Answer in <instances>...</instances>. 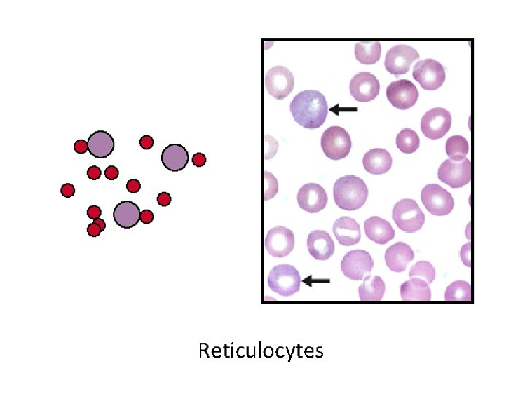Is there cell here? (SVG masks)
Instances as JSON below:
<instances>
[{
    "label": "cell",
    "mask_w": 525,
    "mask_h": 394,
    "mask_svg": "<svg viewBox=\"0 0 525 394\" xmlns=\"http://www.w3.org/2000/svg\"><path fill=\"white\" fill-rule=\"evenodd\" d=\"M289 110L301 127L310 130L322 126L329 114L327 99L315 90L299 93L292 102Z\"/></svg>",
    "instance_id": "1"
},
{
    "label": "cell",
    "mask_w": 525,
    "mask_h": 394,
    "mask_svg": "<svg viewBox=\"0 0 525 394\" xmlns=\"http://www.w3.org/2000/svg\"><path fill=\"white\" fill-rule=\"evenodd\" d=\"M368 196L369 190L365 182L355 175L342 177L334 186L335 203L345 210L360 209L365 205Z\"/></svg>",
    "instance_id": "2"
},
{
    "label": "cell",
    "mask_w": 525,
    "mask_h": 394,
    "mask_svg": "<svg viewBox=\"0 0 525 394\" xmlns=\"http://www.w3.org/2000/svg\"><path fill=\"white\" fill-rule=\"evenodd\" d=\"M268 287L282 297H291L300 290L301 276L296 267L280 264L270 271Z\"/></svg>",
    "instance_id": "3"
},
{
    "label": "cell",
    "mask_w": 525,
    "mask_h": 394,
    "mask_svg": "<svg viewBox=\"0 0 525 394\" xmlns=\"http://www.w3.org/2000/svg\"><path fill=\"white\" fill-rule=\"evenodd\" d=\"M393 219L401 230L414 233L422 229L425 216L415 201L404 199L397 202L394 206Z\"/></svg>",
    "instance_id": "4"
},
{
    "label": "cell",
    "mask_w": 525,
    "mask_h": 394,
    "mask_svg": "<svg viewBox=\"0 0 525 394\" xmlns=\"http://www.w3.org/2000/svg\"><path fill=\"white\" fill-rule=\"evenodd\" d=\"M321 147L325 156L338 161L346 158L352 149V141L349 133L340 127H332L325 130L322 136Z\"/></svg>",
    "instance_id": "5"
},
{
    "label": "cell",
    "mask_w": 525,
    "mask_h": 394,
    "mask_svg": "<svg viewBox=\"0 0 525 394\" xmlns=\"http://www.w3.org/2000/svg\"><path fill=\"white\" fill-rule=\"evenodd\" d=\"M413 78L427 91H435L446 80L444 66L438 61L427 59L419 61L413 69Z\"/></svg>",
    "instance_id": "6"
},
{
    "label": "cell",
    "mask_w": 525,
    "mask_h": 394,
    "mask_svg": "<svg viewBox=\"0 0 525 394\" xmlns=\"http://www.w3.org/2000/svg\"><path fill=\"white\" fill-rule=\"evenodd\" d=\"M438 177L452 189L462 188L472 180V163L466 158L461 161L446 159L439 169Z\"/></svg>",
    "instance_id": "7"
},
{
    "label": "cell",
    "mask_w": 525,
    "mask_h": 394,
    "mask_svg": "<svg viewBox=\"0 0 525 394\" xmlns=\"http://www.w3.org/2000/svg\"><path fill=\"white\" fill-rule=\"evenodd\" d=\"M264 84L271 96L282 100L294 90L295 80L291 70L283 66H275L266 74Z\"/></svg>",
    "instance_id": "8"
},
{
    "label": "cell",
    "mask_w": 525,
    "mask_h": 394,
    "mask_svg": "<svg viewBox=\"0 0 525 394\" xmlns=\"http://www.w3.org/2000/svg\"><path fill=\"white\" fill-rule=\"evenodd\" d=\"M421 200L427 210L434 216H446L454 208V197L438 184L427 185L422 190Z\"/></svg>",
    "instance_id": "9"
},
{
    "label": "cell",
    "mask_w": 525,
    "mask_h": 394,
    "mask_svg": "<svg viewBox=\"0 0 525 394\" xmlns=\"http://www.w3.org/2000/svg\"><path fill=\"white\" fill-rule=\"evenodd\" d=\"M374 265L371 256L364 250H351L341 263L343 275L353 280H364L371 272Z\"/></svg>",
    "instance_id": "10"
},
{
    "label": "cell",
    "mask_w": 525,
    "mask_h": 394,
    "mask_svg": "<svg viewBox=\"0 0 525 394\" xmlns=\"http://www.w3.org/2000/svg\"><path fill=\"white\" fill-rule=\"evenodd\" d=\"M418 59L420 55L414 48L407 45H397L387 53L385 66L392 75L402 76L408 73L412 63Z\"/></svg>",
    "instance_id": "11"
},
{
    "label": "cell",
    "mask_w": 525,
    "mask_h": 394,
    "mask_svg": "<svg viewBox=\"0 0 525 394\" xmlns=\"http://www.w3.org/2000/svg\"><path fill=\"white\" fill-rule=\"evenodd\" d=\"M267 252L276 258H284L293 252L295 238L293 231L285 226H277L268 231L265 238Z\"/></svg>",
    "instance_id": "12"
},
{
    "label": "cell",
    "mask_w": 525,
    "mask_h": 394,
    "mask_svg": "<svg viewBox=\"0 0 525 394\" xmlns=\"http://www.w3.org/2000/svg\"><path fill=\"white\" fill-rule=\"evenodd\" d=\"M451 126V114L442 107H436L428 111L421 121L423 135L432 140L444 137L449 131Z\"/></svg>",
    "instance_id": "13"
},
{
    "label": "cell",
    "mask_w": 525,
    "mask_h": 394,
    "mask_svg": "<svg viewBox=\"0 0 525 394\" xmlns=\"http://www.w3.org/2000/svg\"><path fill=\"white\" fill-rule=\"evenodd\" d=\"M387 97L391 104L400 110H408L418 102V88L410 81L398 80L387 88Z\"/></svg>",
    "instance_id": "14"
},
{
    "label": "cell",
    "mask_w": 525,
    "mask_h": 394,
    "mask_svg": "<svg viewBox=\"0 0 525 394\" xmlns=\"http://www.w3.org/2000/svg\"><path fill=\"white\" fill-rule=\"evenodd\" d=\"M297 201L299 207L310 213H317L325 209L328 203V195L317 184H307L299 191Z\"/></svg>",
    "instance_id": "15"
},
{
    "label": "cell",
    "mask_w": 525,
    "mask_h": 394,
    "mask_svg": "<svg viewBox=\"0 0 525 394\" xmlns=\"http://www.w3.org/2000/svg\"><path fill=\"white\" fill-rule=\"evenodd\" d=\"M353 97L360 102L374 100L379 94L380 84L377 79L368 72L355 76L350 84Z\"/></svg>",
    "instance_id": "16"
},
{
    "label": "cell",
    "mask_w": 525,
    "mask_h": 394,
    "mask_svg": "<svg viewBox=\"0 0 525 394\" xmlns=\"http://www.w3.org/2000/svg\"><path fill=\"white\" fill-rule=\"evenodd\" d=\"M307 247L311 255L318 261H327L334 254L335 244L328 232L315 230L307 238Z\"/></svg>",
    "instance_id": "17"
},
{
    "label": "cell",
    "mask_w": 525,
    "mask_h": 394,
    "mask_svg": "<svg viewBox=\"0 0 525 394\" xmlns=\"http://www.w3.org/2000/svg\"><path fill=\"white\" fill-rule=\"evenodd\" d=\"M414 252L411 247L402 242L397 243L388 248L385 255L387 266L395 273H402L414 259Z\"/></svg>",
    "instance_id": "18"
},
{
    "label": "cell",
    "mask_w": 525,
    "mask_h": 394,
    "mask_svg": "<svg viewBox=\"0 0 525 394\" xmlns=\"http://www.w3.org/2000/svg\"><path fill=\"white\" fill-rule=\"evenodd\" d=\"M333 232L339 243L343 246L355 245L361 239L360 225L349 217H341L336 220L333 226Z\"/></svg>",
    "instance_id": "19"
},
{
    "label": "cell",
    "mask_w": 525,
    "mask_h": 394,
    "mask_svg": "<svg viewBox=\"0 0 525 394\" xmlns=\"http://www.w3.org/2000/svg\"><path fill=\"white\" fill-rule=\"evenodd\" d=\"M366 235L369 240L379 245H385L395 237V230L390 223L374 217L365 222Z\"/></svg>",
    "instance_id": "20"
},
{
    "label": "cell",
    "mask_w": 525,
    "mask_h": 394,
    "mask_svg": "<svg viewBox=\"0 0 525 394\" xmlns=\"http://www.w3.org/2000/svg\"><path fill=\"white\" fill-rule=\"evenodd\" d=\"M393 163L390 154L383 149H374L368 151L364 158L365 170L373 175H382L388 172Z\"/></svg>",
    "instance_id": "21"
},
{
    "label": "cell",
    "mask_w": 525,
    "mask_h": 394,
    "mask_svg": "<svg viewBox=\"0 0 525 394\" xmlns=\"http://www.w3.org/2000/svg\"><path fill=\"white\" fill-rule=\"evenodd\" d=\"M161 162L168 170L179 172L186 168L189 162V154L183 146L172 144L163 151Z\"/></svg>",
    "instance_id": "22"
},
{
    "label": "cell",
    "mask_w": 525,
    "mask_h": 394,
    "mask_svg": "<svg viewBox=\"0 0 525 394\" xmlns=\"http://www.w3.org/2000/svg\"><path fill=\"white\" fill-rule=\"evenodd\" d=\"M88 148L90 155L97 158H105L114 152L115 141L109 133L97 131L88 137Z\"/></svg>",
    "instance_id": "23"
},
{
    "label": "cell",
    "mask_w": 525,
    "mask_h": 394,
    "mask_svg": "<svg viewBox=\"0 0 525 394\" xmlns=\"http://www.w3.org/2000/svg\"><path fill=\"white\" fill-rule=\"evenodd\" d=\"M400 290L404 301H429L431 299L430 286L421 278H414L406 281Z\"/></svg>",
    "instance_id": "24"
},
{
    "label": "cell",
    "mask_w": 525,
    "mask_h": 394,
    "mask_svg": "<svg viewBox=\"0 0 525 394\" xmlns=\"http://www.w3.org/2000/svg\"><path fill=\"white\" fill-rule=\"evenodd\" d=\"M140 209L132 201H123L117 205L114 211L116 224L123 229H132L140 221Z\"/></svg>",
    "instance_id": "25"
},
{
    "label": "cell",
    "mask_w": 525,
    "mask_h": 394,
    "mask_svg": "<svg viewBox=\"0 0 525 394\" xmlns=\"http://www.w3.org/2000/svg\"><path fill=\"white\" fill-rule=\"evenodd\" d=\"M386 283L379 276H367L359 287L360 299L363 301H381L386 293Z\"/></svg>",
    "instance_id": "26"
},
{
    "label": "cell",
    "mask_w": 525,
    "mask_h": 394,
    "mask_svg": "<svg viewBox=\"0 0 525 394\" xmlns=\"http://www.w3.org/2000/svg\"><path fill=\"white\" fill-rule=\"evenodd\" d=\"M382 55V46L377 41L359 42L355 46L356 60L361 64L372 65L376 64Z\"/></svg>",
    "instance_id": "27"
},
{
    "label": "cell",
    "mask_w": 525,
    "mask_h": 394,
    "mask_svg": "<svg viewBox=\"0 0 525 394\" xmlns=\"http://www.w3.org/2000/svg\"><path fill=\"white\" fill-rule=\"evenodd\" d=\"M445 299L446 301H472V287H470V285L463 280L451 283L446 290Z\"/></svg>",
    "instance_id": "28"
},
{
    "label": "cell",
    "mask_w": 525,
    "mask_h": 394,
    "mask_svg": "<svg viewBox=\"0 0 525 394\" xmlns=\"http://www.w3.org/2000/svg\"><path fill=\"white\" fill-rule=\"evenodd\" d=\"M420 137L411 129H404L396 137V146L402 152L410 154L420 147Z\"/></svg>",
    "instance_id": "29"
},
{
    "label": "cell",
    "mask_w": 525,
    "mask_h": 394,
    "mask_svg": "<svg viewBox=\"0 0 525 394\" xmlns=\"http://www.w3.org/2000/svg\"><path fill=\"white\" fill-rule=\"evenodd\" d=\"M468 151L469 146L467 140L461 135L452 136L446 141V151L451 160L464 159Z\"/></svg>",
    "instance_id": "30"
},
{
    "label": "cell",
    "mask_w": 525,
    "mask_h": 394,
    "mask_svg": "<svg viewBox=\"0 0 525 394\" xmlns=\"http://www.w3.org/2000/svg\"><path fill=\"white\" fill-rule=\"evenodd\" d=\"M409 277L422 278L430 285L436 278L435 268L428 261H419L411 266Z\"/></svg>",
    "instance_id": "31"
},
{
    "label": "cell",
    "mask_w": 525,
    "mask_h": 394,
    "mask_svg": "<svg viewBox=\"0 0 525 394\" xmlns=\"http://www.w3.org/2000/svg\"><path fill=\"white\" fill-rule=\"evenodd\" d=\"M264 200L273 199L278 192V183L275 176L266 171L264 172Z\"/></svg>",
    "instance_id": "32"
},
{
    "label": "cell",
    "mask_w": 525,
    "mask_h": 394,
    "mask_svg": "<svg viewBox=\"0 0 525 394\" xmlns=\"http://www.w3.org/2000/svg\"><path fill=\"white\" fill-rule=\"evenodd\" d=\"M461 258L464 265L472 266V243L464 245L461 250Z\"/></svg>",
    "instance_id": "33"
},
{
    "label": "cell",
    "mask_w": 525,
    "mask_h": 394,
    "mask_svg": "<svg viewBox=\"0 0 525 394\" xmlns=\"http://www.w3.org/2000/svg\"><path fill=\"white\" fill-rule=\"evenodd\" d=\"M157 203L161 207H168L172 203L171 195L168 192H161L158 195Z\"/></svg>",
    "instance_id": "34"
},
{
    "label": "cell",
    "mask_w": 525,
    "mask_h": 394,
    "mask_svg": "<svg viewBox=\"0 0 525 394\" xmlns=\"http://www.w3.org/2000/svg\"><path fill=\"white\" fill-rule=\"evenodd\" d=\"M139 145L144 150H150L154 147V140L150 135H144L140 138Z\"/></svg>",
    "instance_id": "35"
},
{
    "label": "cell",
    "mask_w": 525,
    "mask_h": 394,
    "mask_svg": "<svg viewBox=\"0 0 525 394\" xmlns=\"http://www.w3.org/2000/svg\"><path fill=\"white\" fill-rule=\"evenodd\" d=\"M192 163L196 168H203L206 165L207 157L203 153H196L193 156Z\"/></svg>",
    "instance_id": "36"
},
{
    "label": "cell",
    "mask_w": 525,
    "mask_h": 394,
    "mask_svg": "<svg viewBox=\"0 0 525 394\" xmlns=\"http://www.w3.org/2000/svg\"><path fill=\"white\" fill-rule=\"evenodd\" d=\"M154 220V214L150 210H144L140 212V222L144 224H150Z\"/></svg>",
    "instance_id": "37"
},
{
    "label": "cell",
    "mask_w": 525,
    "mask_h": 394,
    "mask_svg": "<svg viewBox=\"0 0 525 394\" xmlns=\"http://www.w3.org/2000/svg\"><path fill=\"white\" fill-rule=\"evenodd\" d=\"M88 217L92 220H96L100 218L102 215V210L97 205H92L88 208L87 210Z\"/></svg>",
    "instance_id": "38"
},
{
    "label": "cell",
    "mask_w": 525,
    "mask_h": 394,
    "mask_svg": "<svg viewBox=\"0 0 525 394\" xmlns=\"http://www.w3.org/2000/svg\"><path fill=\"white\" fill-rule=\"evenodd\" d=\"M87 176L92 181H97L102 176V170L97 166L90 167L87 170Z\"/></svg>",
    "instance_id": "39"
},
{
    "label": "cell",
    "mask_w": 525,
    "mask_h": 394,
    "mask_svg": "<svg viewBox=\"0 0 525 394\" xmlns=\"http://www.w3.org/2000/svg\"><path fill=\"white\" fill-rule=\"evenodd\" d=\"M104 176L109 181H115L119 176V170L115 166L107 167L104 170Z\"/></svg>",
    "instance_id": "40"
},
{
    "label": "cell",
    "mask_w": 525,
    "mask_h": 394,
    "mask_svg": "<svg viewBox=\"0 0 525 394\" xmlns=\"http://www.w3.org/2000/svg\"><path fill=\"white\" fill-rule=\"evenodd\" d=\"M88 235L92 238H97L102 232L101 227L96 223L93 222L87 228Z\"/></svg>",
    "instance_id": "41"
},
{
    "label": "cell",
    "mask_w": 525,
    "mask_h": 394,
    "mask_svg": "<svg viewBox=\"0 0 525 394\" xmlns=\"http://www.w3.org/2000/svg\"><path fill=\"white\" fill-rule=\"evenodd\" d=\"M61 193L65 198H70L76 193V188L71 184H65L61 188Z\"/></svg>",
    "instance_id": "42"
},
{
    "label": "cell",
    "mask_w": 525,
    "mask_h": 394,
    "mask_svg": "<svg viewBox=\"0 0 525 394\" xmlns=\"http://www.w3.org/2000/svg\"><path fill=\"white\" fill-rule=\"evenodd\" d=\"M74 150L79 154H86L88 151V142L84 140H79L75 142Z\"/></svg>",
    "instance_id": "43"
},
{
    "label": "cell",
    "mask_w": 525,
    "mask_h": 394,
    "mask_svg": "<svg viewBox=\"0 0 525 394\" xmlns=\"http://www.w3.org/2000/svg\"><path fill=\"white\" fill-rule=\"evenodd\" d=\"M141 184L136 179H132L126 184V189L131 193H137L140 191Z\"/></svg>",
    "instance_id": "44"
},
{
    "label": "cell",
    "mask_w": 525,
    "mask_h": 394,
    "mask_svg": "<svg viewBox=\"0 0 525 394\" xmlns=\"http://www.w3.org/2000/svg\"><path fill=\"white\" fill-rule=\"evenodd\" d=\"M93 222L97 224L101 227L102 231L105 230L106 224L104 220L100 218L98 219L94 220Z\"/></svg>",
    "instance_id": "45"
}]
</instances>
